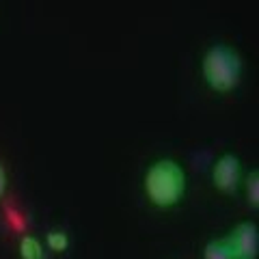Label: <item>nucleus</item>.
Segmentation results:
<instances>
[{"mask_svg": "<svg viewBox=\"0 0 259 259\" xmlns=\"http://www.w3.org/2000/svg\"><path fill=\"white\" fill-rule=\"evenodd\" d=\"M186 190V175L173 160H158L145 175V192L158 207H171L180 203Z\"/></svg>", "mask_w": 259, "mask_h": 259, "instance_id": "1", "label": "nucleus"}, {"mask_svg": "<svg viewBox=\"0 0 259 259\" xmlns=\"http://www.w3.org/2000/svg\"><path fill=\"white\" fill-rule=\"evenodd\" d=\"M240 175H242L240 160L231 156V153L223 156L214 166V184L223 192H236L240 186Z\"/></svg>", "mask_w": 259, "mask_h": 259, "instance_id": "4", "label": "nucleus"}, {"mask_svg": "<svg viewBox=\"0 0 259 259\" xmlns=\"http://www.w3.org/2000/svg\"><path fill=\"white\" fill-rule=\"evenodd\" d=\"M246 194H248V203L257 207L259 205V173L253 171L248 175V180H246Z\"/></svg>", "mask_w": 259, "mask_h": 259, "instance_id": "7", "label": "nucleus"}, {"mask_svg": "<svg viewBox=\"0 0 259 259\" xmlns=\"http://www.w3.org/2000/svg\"><path fill=\"white\" fill-rule=\"evenodd\" d=\"M46 240H48V246H50L52 250H65L69 246L67 233H63V231H50Z\"/></svg>", "mask_w": 259, "mask_h": 259, "instance_id": "8", "label": "nucleus"}, {"mask_svg": "<svg viewBox=\"0 0 259 259\" xmlns=\"http://www.w3.org/2000/svg\"><path fill=\"white\" fill-rule=\"evenodd\" d=\"M203 257L205 259H233V253H231L229 242H227L225 238H221V240L207 242L205 250H203Z\"/></svg>", "mask_w": 259, "mask_h": 259, "instance_id": "5", "label": "nucleus"}, {"mask_svg": "<svg viewBox=\"0 0 259 259\" xmlns=\"http://www.w3.org/2000/svg\"><path fill=\"white\" fill-rule=\"evenodd\" d=\"M231 246L233 259H255L259 250V233L253 223H240L225 238Z\"/></svg>", "mask_w": 259, "mask_h": 259, "instance_id": "3", "label": "nucleus"}, {"mask_svg": "<svg viewBox=\"0 0 259 259\" xmlns=\"http://www.w3.org/2000/svg\"><path fill=\"white\" fill-rule=\"evenodd\" d=\"M20 255H22V259H44V248L37 238L26 236L20 242Z\"/></svg>", "mask_w": 259, "mask_h": 259, "instance_id": "6", "label": "nucleus"}, {"mask_svg": "<svg viewBox=\"0 0 259 259\" xmlns=\"http://www.w3.org/2000/svg\"><path fill=\"white\" fill-rule=\"evenodd\" d=\"M5 188H7V175H5V168L0 166V197H3Z\"/></svg>", "mask_w": 259, "mask_h": 259, "instance_id": "9", "label": "nucleus"}, {"mask_svg": "<svg viewBox=\"0 0 259 259\" xmlns=\"http://www.w3.org/2000/svg\"><path fill=\"white\" fill-rule=\"evenodd\" d=\"M205 82L218 93L233 91L242 78V61L233 48L225 44L212 46L203 56Z\"/></svg>", "mask_w": 259, "mask_h": 259, "instance_id": "2", "label": "nucleus"}]
</instances>
